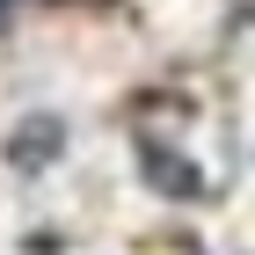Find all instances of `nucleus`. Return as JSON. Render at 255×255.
I'll list each match as a JSON object with an SVG mask.
<instances>
[{
	"instance_id": "obj_1",
	"label": "nucleus",
	"mask_w": 255,
	"mask_h": 255,
	"mask_svg": "<svg viewBox=\"0 0 255 255\" xmlns=\"http://www.w3.org/2000/svg\"><path fill=\"white\" fill-rule=\"evenodd\" d=\"M59 124H51V117H29V124H22V138H15V146H7V160H22V168H37V160L44 153H59Z\"/></svg>"
},
{
	"instance_id": "obj_2",
	"label": "nucleus",
	"mask_w": 255,
	"mask_h": 255,
	"mask_svg": "<svg viewBox=\"0 0 255 255\" xmlns=\"http://www.w3.org/2000/svg\"><path fill=\"white\" fill-rule=\"evenodd\" d=\"M146 175H153L168 197H197V168H190V160H168L153 138H146Z\"/></svg>"
}]
</instances>
